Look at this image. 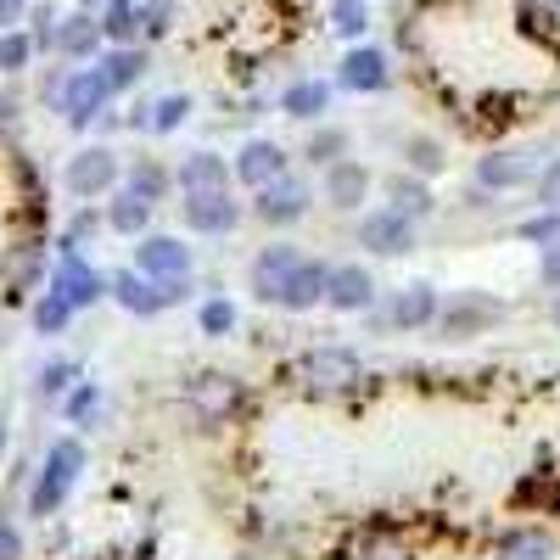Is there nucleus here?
I'll use <instances>...</instances> for the list:
<instances>
[{
  "mask_svg": "<svg viewBox=\"0 0 560 560\" xmlns=\"http://www.w3.org/2000/svg\"><path fill=\"white\" fill-rule=\"evenodd\" d=\"M79 465H84L79 443H57V448H51V459H45V471H39V488H34V516H51V510L68 499Z\"/></svg>",
  "mask_w": 560,
  "mask_h": 560,
  "instance_id": "f257e3e1",
  "label": "nucleus"
},
{
  "mask_svg": "<svg viewBox=\"0 0 560 560\" xmlns=\"http://www.w3.org/2000/svg\"><path fill=\"white\" fill-rule=\"evenodd\" d=\"M113 96V84H107V73L102 68H90V73H73L68 84H62V113L73 118V124H84V118H96L102 113V102Z\"/></svg>",
  "mask_w": 560,
  "mask_h": 560,
  "instance_id": "f03ea898",
  "label": "nucleus"
},
{
  "mask_svg": "<svg viewBox=\"0 0 560 560\" xmlns=\"http://www.w3.org/2000/svg\"><path fill=\"white\" fill-rule=\"evenodd\" d=\"M113 179H118V158H113L107 147H90V152H79V158L68 163V191H79V197L107 191Z\"/></svg>",
  "mask_w": 560,
  "mask_h": 560,
  "instance_id": "7ed1b4c3",
  "label": "nucleus"
},
{
  "mask_svg": "<svg viewBox=\"0 0 560 560\" xmlns=\"http://www.w3.org/2000/svg\"><path fill=\"white\" fill-rule=\"evenodd\" d=\"M298 253L292 247H269L264 258H258V269H253V292L264 298V303H280L287 298V287H292V275H298Z\"/></svg>",
  "mask_w": 560,
  "mask_h": 560,
  "instance_id": "20e7f679",
  "label": "nucleus"
},
{
  "mask_svg": "<svg viewBox=\"0 0 560 560\" xmlns=\"http://www.w3.org/2000/svg\"><path fill=\"white\" fill-rule=\"evenodd\" d=\"M359 242H364L370 253L398 258V253H409V247H415V230H409V219H404V213H370V219H364V230H359Z\"/></svg>",
  "mask_w": 560,
  "mask_h": 560,
  "instance_id": "39448f33",
  "label": "nucleus"
},
{
  "mask_svg": "<svg viewBox=\"0 0 560 560\" xmlns=\"http://www.w3.org/2000/svg\"><path fill=\"white\" fill-rule=\"evenodd\" d=\"M135 264H140V275H158V280H179L185 269H191V253H185L179 242H168V236H152V242H140Z\"/></svg>",
  "mask_w": 560,
  "mask_h": 560,
  "instance_id": "423d86ee",
  "label": "nucleus"
},
{
  "mask_svg": "<svg viewBox=\"0 0 560 560\" xmlns=\"http://www.w3.org/2000/svg\"><path fill=\"white\" fill-rule=\"evenodd\" d=\"M258 213H264L269 224H292V219H303V213H308V191H303L298 179H269V185H264Z\"/></svg>",
  "mask_w": 560,
  "mask_h": 560,
  "instance_id": "0eeeda50",
  "label": "nucleus"
},
{
  "mask_svg": "<svg viewBox=\"0 0 560 560\" xmlns=\"http://www.w3.org/2000/svg\"><path fill=\"white\" fill-rule=\"evenodd\" d=\"M185 224H191V230H208V236H219V230L236 224V202H230L224 191H191V202H185Z\"/></svg>",
  "mask_w": 560,
  "mask_h": 560,
  "instance_id": "6e6552de",
  "label": "nucleus"
},
{
  "mask_svg": "<svg viewBox=\"0 0 560 560\" xmlns=\"http://www.w3.org/2000/svg\"><path fill=\"white\" fill-rule=\"evenodd\" d=\"M308 382H314V387H353V382H359V359L342 353V348H319V353L308 359Z\"/></svg>",
  "mask_w": 560,
  "mask_h": 560,
  "instance_id": "1a4fd4ad",
  "label": "nucleus"
},
{
  "mask_svg": "<svg viewBox=\"0 0 560 560\" xmlns=\"http://www.w3.org/2000/svg\"><path fill=\"white\" fill-rule=\"evenodd\" d=\"M325 197H331L337 208H359L370 197V174L359 163H331L325 168Z\"/></svg>",
  "mask_w": 560,
  "mask_h": 560,
  "instance_id": "9d476101",
  "label": "nucleus"
},
{
  "mask_svg": "<svg viewBox=\"0 0 560 560\" xmlns=\"http://www.w3.org/2000/svg\"><path fill=\"white\" fill-rule=\"evenodd\" d=\"M325 298H331L337 308H370V298H376V280H370L359 264L331 269V287H325Z\"/></svg>",
  "mask_w": 560,
  "mask_h": 560,
  "instance_id": "9b49d317",
  "label": "nucleus"
},
{
  "mask_svg": "<svg viewBox=\"0 0 560 560\" xmlns=\"http://www.w3.org/2000/svg\"><path fill=\"white\" fill-rule=\"evenodd\" d=\"M57 292H62L73 308H84V303H96V298H102V275H96V269H84V264L68 253L62 269H57Z\"/></svg>",
  "mask_w": 560,
  "mask_h": 560,
  "instance_id": "f8f14e48",
  "label": "nucleus"
},
{
  "mask_svg": "<svg viewBox=\"0 0 560 560\" xmlns=\"http://www.w3.org/2000/svg\"><path fill=\"white\" fill-rule=\"evenodd\" d=\"M113 292H118V303L129 308V314H158V308H168L174 303V287H147V280H140V275H118L113 280Z\"/></svg>",
  "mask_w": 560,
  "mask_h": 560,
  "instance_id": "ddd939ff",
  "label": "nucleus"
},
{
  "mask_svg": "<svg viewBox=\"0 0 560 560\" xmlns=\"http://www.w3.org/2000/svg\"><path fill=\"white\" fill-rule=\"evenodd\" d=\"M482 185H493V191H510V185H522V179H533V158L527 152H493V158H482Z\"/></svg>",
  "mask_w": 560,
  "mask_h": 560,
  "instance_id": "4468645a",
  "label": "nucleus"
},
{
  "mask_svg": "<svg viewBox=\"0 0 560 560\" xmlns=\"http://www.w3.org/2000/svg\"><path fill=\"white\" fill-rule=\"evenodd\" d=\"M280 168H287L280 147H269V140H253V147L242 152V163H236V179H247V185H269V179H280Z\"/></svg>",
  "mask_w": 560,
  "mask_h": 560,
  "instance_id": "2eb2a0df",
  "label": "nucleus"
},
{
  "mask_svg": "<svg viewBox=\"0 0 560 560\" xmlns=\"http://www.w3.org/2000/svg\"><path fill=\"white\" fill-rule=\"evenodd\" d=\"M224 179H230V168H224V158H213V152L185 158V168H179L185 197H191V191H224Z\"/></svg>",
  "mask_w": 560,
  "mask_h": 560,
  "instance_id": "dca6fc26",
  "label": "nucleus"
},
{
  "mask_svg": "<svg viewBox=\"0 0 560 560\" xmlns=\"http://www.w3.org/2000/svg\"><path fill=\"white\" fill-rule=\"evenodd\" d=\"M499 319V303H488V298H459L454 308H448V319H443V331L448 337H471V331H482V325H493Z\"/></svg>",
  "mask_w": 560,
  "mask_h": 560,
  "instance_id": "f3484780",
  "label": "nucleus"
},
{
  "mask_svg": "<svg viewBox=\"0 0 560 560\" xmlns=\"http://www.w3.org/2000/svg\"><path fill=\"white\" fill-rule=\"evenodd\" d=\"M236 398H242V387L230 382V376H197L191 382V404L213 420V415H224V409H236Z\"/></svg>",
  "mask_w": 560,
  "mask_h": 560,
  "instance_id": "a211bd4d",
  "label": "nucleus"
},
{
  "mask_svg": "<svg viewBox=\"0 0 560 560\" xmlns=\"http://www.w3.org/2000/svg\"><path fill=\"white\" fill-rule=\"evenodd\" d=\"M325 287H331V275H325L319 264H298V275H292L287 298H280V308H314L325 298Z\"/></svg>",
  "mask_w": 560,
  "mask_h": 560,
  "instance_id": "6ab92c4d",
  "label": "nucleus"
},
{
  "mask_svg": "<svg viewBox=\"0 0 560 560\" xmlns=\"http://www.w3.org/2000/svg\"><path fill=\"white\" fill-rule=\"evenodd\" d=\"M342 79H348L353 90H382V84H387V57H382V51H353V57L342 62Z\"/></svg>",
  "mask_w": 560,
  "mask_h": 560,
  "instance_id": "aec40b11",
  "label": "nucleus"
},
{
  "mask_svg": "<svg viewBox=\"0 0 560 560\" xmlns=\"http://www.w3.org/2000/svg\"><path fill=\"white\" fill-rule=\"evenodd\" d=\"M96 39H102V23H96V18H68V23L57 28V51L84 57V51H96Z\"/></svg>",
  "mask_w": 560,
  "mask_h": 560,
  "instance_id": "412c9836",
  "label": "nucleus"
},
{
  "mask_svg": "<svg viewBox=\"0 0 560 560\" xmlns=\"http://www.w3.org/2000/svg\"><path fill=\"white\" fill-rule=\"evenodd\" d=\"M438 314V298H432V287H409L398 303H393V319L398 325H427Z\"/></svg>",
  "mask_w": 560,
  "mask_h": 560,
  "instance_id": "4be33fe9",
  "label": "nucleus"
},
{
  "mask_svg": "<svg viewBox=\"0 0 560 560\" xmlns=\"http://www.w3.org/2000/svg\"><path fill=\"white\" fill-rule=\"evenodd\" d=\"M325 102H331V90H325V84H292L280 107H287L292 118H319V113H325Z\"/></svg>",
  "mask_w": 560,
  "mask_h": 560,
  "instance_id": "5701e85b",
  "label": "nucleus"
},
{
  "mask_svg": "<svg viewBox=\"0 0 560 560\" xmlns=\"http://www.w3.org/2000/svg\"><path fill=\"white\" fill-rule=\"evenodd\" d=\"M147 213H152V202H147V197L124 191V197L113 202V230H124V236H135V230L147 224Z\"/></svg>",
  "mask_w": 560,
  "mask_h": 560,
  "instance_id": "b1692460",
  "label": "nucleus"
},
{
  "mask_svg": "<svg viewBox=\"0 0 560 560\" xmlns=\"http://www.w3.org/2000/svg\"><path fill=\"white\" fill-rule=\"evenodd\" d=\"M140 68H147V57H140V51H113V57L102 62V73H107V84H113V90L135 84V79H140Z\"/></svg>",
  "mask_w": 560,
  "mask_h": 560,
  "instance_id": "393cba45",
  "label": "nucleus"
},
{
  "mask_svg": "<svg viewBox=\"0 0 560 560\" xmlns=\"http://www.w3.org/2000/svg\"><path fill=\"white\" fill-rule=\"evenodd\" d=\"M68 308H73V303H68L62 292H51V298L34 308V325H39V331H62V325H68Z\"/></svg>",
  "mask_w": 560,
  "mask_h": 560,
  "instance_id": "a878e982",
  "label": "nucleus"
},
{
  "mask_svg": "<svg viewBox=\"0 0 560 560\" xmlns=\"http://www.w3.org/2000/svg\"><path fill=\"white\" fill-rule=\"evenodd\" d=\"M163 185H168V179H163V168H152V163H140V168L129 174V191H135V197H147V202L163 197Z\"/></svg>",
  "mask_w": 560,
  "mask_h": 560,
  "instance_id": "bb28decb",
  "label": "nucleus"
},
{
  "mask_svg": "<svg viewBox=\"0 0 560 560\" xmlns=\"http://www.w3.org/2000/svg\"><path fill=\"white\" fill-rule=\"evenodd\" d=\"M113 39H129L135 34V0H113V12H107V23H102Z\"/></svg>",
  "mask_w": 560,
  "mask_h": 560,
  "instance_id": "cd10ccee",
  "label": "nucleus"
},
{
  "mask_svg": "<svg viewBox=\"0 0 560 560\" xmlns=\"http://www.w3.org/2000/svg\"><path fill=\"white\" fill-rule=\"evenodd\" d=\"M393 197H398V213H409V208H415V213H427V208H432L427 185H409V179H398V185H393Z\"/></svg>",
  "mask_w": 560,
  "mask_h": 560,
  "instance_id": "c85d7f7f",
  "label": "nucleus"
},
{
  "mask_svg": "<svg viewBox=\"0 0 560 560\" xmlns=\"http://www.w3.org/2000/svg\"><path fill=\"white\" fill-rule=\"evenodd\" d=\"M23 62H28V39H23V34H7V39H0V68L18 73Z\"/></svg>",
  "mask_w": 560,
  "mask_h": 560,
  "instance_id": "c756f323",
  "label": "nucleus"
},
{
  "mask_svg": "<svg viewBox=\"0 0 560 560\" xmlns=\"http://www.w3.org/2000/svg\"><path fill=\"white\" fill-rule=\"evenodd\" d=\"M364 28V7L359 0H337V34H359Z\"/></svg>",
  "mask_w": 560,
  "mask_h": 560,
  "instance_id": "7c9ffc66",
  "label": "nucleus"
},
{
  "mask_svg": "<svg viewBox=\"0 0 560 560\" xmlns=\"http://www.w3.org/2000/svg\"><path fill=\"white\" fill-rule=\"evenodd\" d=\"M202 325H208V331H230V325H236V308H230V303H208Z\"/></svg>",
  "mask_w": 560,
  "mask_h": 560,
  "instance_id": "2f4dec72",
  "label": "nucleus"
},
{
  "mask_svg": "<svg viewBox=\"0 0 560 560\" xmlns=\"http://www.w3.org/2000/svg\"><path fill=\"white\" fill-rule=\"evenodd\" d=\"M522 236H533V242H555V236H560V213H544V219L522 224Z\"/></svg>",
  "mask_w": 560,
  "mask_h": 560,
  "instance_id": "473e14b6",
  "label": "nucleus"
},
{
  "mask_svg": "<svg viewBox=\"0 0 560 560\" xmlns=\"http://www.w3.org/2000/svg\"><path fill=\"white\" fill-rule=\"evenodd\" d=\"M538 197H544V208H555V213H560V163L538 179Z\"/></svg>",
  "mask_w": 560,
  "mask_h": 560,
  "instance_id": "72a5a7b5",
  "label": "nucleus"
},
{
  "mask_svg": "<svg viewBox=\"0 0 560 560\" xmlns=\"http://www.w3.org/2000/svg\"><path fill=\"white\" fill-rule=\"evenodd\" d=\"M0 560H23V538L12 522H0Z\"/></svg>",
  "mask_w": 560,
  "mask_h": 560,
  "instance_id": "f704fd0d",
  "label": "nucleus"
},
{
  "mask_svg": "<svg viewBox=\"0 0 560 560\" xmlns=\"http://www.w3.org/2000/svg\"><path fill=\"white\" fill-rule=\"evenodd\" d=\"M409 158H415L420 168H427V174H438V168H443V158H438V147H432V140H420V147H409Z\"/></svg>",
  "mask_w": 560,
  "mask_h": 560,
  "instance_id": "c9c22d12",
  "label": "nucleus"
},
{
  "mask_svg": "<svg viewBox=\"0 0 560 560\" xmlns=\"http://www.w3.org/2000/svg\"><path fill=\"white\" fill-rule=\"evenodd\" d=\"M179 118H185V96H168V102L158 107V129H174Z\"/></svg>",
  "mask_w": 560,
  "mask_h": 560,
  "instance_id": "e433bc0d",
  "label": "nucleus"
},
{
  "mask_svg": "<svg viewBox=\"0 0 560 560\" xmlns=\"http://www.w3.org/2000/svg\"><path fill=\"white\" fill-rule=\"evenodd\" d=\"M68 376H73V364H51L39 387H45V393H62V387H68Z\"/></svg>",
  "mask_w": 560,
  "mask_h": 560,
  "instance_id": "4c0bfd02",
  "label": "nucleus"
},
{
  "mask_svg": "<svg viewBox=\"0 0 560 560\" xmlns=\"http://www.w3.org/2000/svg\"><path fill=\"white\" fill-rule=\"evenodd\" d=\"M544 549H549L544 538H510V544H504V555H527V560H533V555H544Z\"/></svg>",
  "mask_w": 560,
  "mask_h": 560,
  "instance_id": "58836bf2",
  "label": "nucleus"
},
{
  "mask_svg": "<svg viewBox=\"0 0 560 560\" xmlns=\"http://www.w3.org/2000/svg\"><path fill=\"white\" fill-rule=\"evenodd\" d=\"M308 152H314L319 163H325V158H337V152H342V135H319V140H314Z\"/></svg>",
  "mask_w": 560,
  "mask_h": 560,
  "instance_id": "ea45409f",
  "label": "nucleus"
},
{
  "mask_svg": "<svg viewBox=\"0 0 560 560\" xmlns=\"http://www.w3.org/2000/svg\"><path fill=\"white\" fill-rule=\"evenodd\" d=\"M544 280H549V287H560V247H549V258H544Z\"/></svg>",
  "mask_w": 560,
  "mask_h": 560,
  "instance_id": "a19ab883",
  "label": "nucleus"
},
{
  "mask_svg": "<svg viewBox=\"0 0 560 560\" xmlns=\"http://www.w3.org/2000/svg\"><path fill=\"white\" fill-rule=\"evenodd\" d=\"M18 18H23V0H0V28L18 23Z\"/></svg>",
  "mask_w": 560,
  "mask_h": 560,
  "instance_id": "79ce46f5",
  "label": "nucleus"
},
{
  "mask_svg": "<svg viewBox=\"0 0 560 560\" xmlns=\"http://www.w3.org/2000/svg\"><path fill=\"white\" fill-rule=\"evenodd\" d=\"M0 454H7V420H0Z\"/></svg>",
  "mask_w": 560,
  "mask_h": 560,
  "instance_id": "37998d69",
  "label": "nucleus"
},
{
  "mask_svg": "<svg viewBox=\"0 0 560 560\" xmlns=\"http://www.w3.org/2000/svg\"><path fill=\"white\" fill-rule=\"evenodd\" d=\"M549 319H555V325H560V298H555V308H549Z\"/></svg>",
  "mask_w": 560,
  "mask_h": 560,
  "instance_id": "c03bdc74",
  "label": "nucleus"
}]
</instances>
